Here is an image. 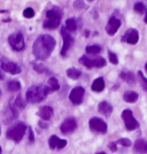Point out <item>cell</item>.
I'll return each mask as SVG.
<instances>
[{"instance_id": "42", "label": "cell", "mask_w": 147, "mask_h": 154, "mask_svg": "<svg viewBox=\"0 0 147 154\" xmlns=\"http://www.w3.org/2000/svg\"><path fill=\"white\" fill-rule=\"evenodd\" d=\"M0 96H1V91H0Z\"/></svg>"}, {"instance_id": "19", "label": "cell", "mask_w": 147, "mask_h": 154, "mask_svg": "<svg viewBox=\"0 0 147 154\" xmlns=\"http://www.w3.org/2000/svg\"><path fill=\"white\" fill-rule=\"evenodd\" d=\"M91 89L94 92H101V91H103V89H105V81H103V77H98L96 79H94V82L92 83Z\"/></svg>"}, {"instance_id": "8", "label": "cell", "mask_w": 147, "mask_h": 154, "mask_svg": "<svg viewBox=\"0 0 147 154\" xmlns=\"http://www.w3.org/2000/svg\"><path fill=\"white\" fill-rule=\"evenodd\" d=\"M122 120H123L125 129L128 131H133L139 127V123L133 117V114L130 109H125V110L122 112Z\"/></svg>"}, {"instance_id": "34", "label": "cell", "mask_w": 147, "mask_h": 154, "mask_svg": "<svg viewBox=\"0 0 147 154\" xmlns=\"http://www.w3.org/2000/svg\"><path fill=\"white\" fill-rule=\"evenodd\" d=\"M108 147H109V149H110L112 152H116V151H117V145H116L115 141H113V143H109Z\"/></svg>"}, {"instance_id": "24", "label": "cell", "mask_w": 147, "mask_h": 154, "mask_svg": "<svg viewBox=\"0 0 147 154\" xmlns=\"http://www.w3.org/2000/svg\"><path fill=\"white\" fill-rule=\"evenodd\" d=\"M82 75V71L76 69V68H69L67 70V76L71 78V79H78Z\"/></svg>"}, {"instance_id": "30", "label": "cell", "mask_w": 147, "mask_h": 154, "mask_svg": "<svg viewBox=\"0 0 147 154\" xmlns=\"http://www.w3.org/2000/svg\"><path fill=\"white\" fill-rule=\"evenodd\" d=\"M115 143H116V145H122V146H124V147L131 146V140L128 139V138H121V139L116 140Z\"/></svg>"}, {"instance_id": "15", "label": "cell", "mask_w": 147, "mask_h": 154, "mask_svg": "<svg viewBox=\"0 0 147 154\" xmlns=\"http://www.w3.org/2000/svg\"><path fill=\"white\" fill-rule=\"evenodd\" d=\"M53 113H54V110H53L52 107H50V106H43V107L39 108L37 115H38L41 120L47 121V120H50L52 116H53Z\"/></svg>"}, {"instance_id": "1", "label": "cell", "mask_w": 147, "mask_h": 154, "mask_svg": "<svg viewBox=\"0 0 147 154\" xmlns=\"http://www.w3.org/2000/svg\"><path fill=\"white\" fill-rule=\"evenodd\" d=\"M55 45L57 42L51 35H41L33 43L32 47L33 55L38 60H46L52 54Z\"/></svg>"}, {"instance_id": "6", "label": "cell", "mask_w": 147, "mask_h": 154, "mask_svg": "<svg viewBox=\"0 0 147 154\" xmlns=\"http://www.w3.org/2000/svg\"><path fill=\"white\" fill-rule=\"evenodd\" d=\"M61 36L63 38V45H62V48H61V57H67L68 51L72 47L75 40H74V37L71 36L70 32L66 29V26L61 28Z\"/></svg>"}, {"instance_id": "33", "label": "cell", "mask_w": 147, "mask_h": 154, "mask_svg": "<svg viewBox=\"0 0 147 154\" xmlns=\"http://www.w3.org/2000/svg\"><path fill=\"white\" fill-rule=\"evenodd\" d=\"M108 58H109V61H110V63L113 64H117L118 63V59H117V55H116L115 53H113V52H108Z\"/></svg>"}, {"instance_id": "17", "label": "cell", "mask_w": 147, "mask_h": 154, "mask_svg": "<svg viewBox=\"0 0 147 154\" xmlns=\"http://www.w3.org/2000/svg\"><path fill=\"white\" fill-rule=\"evenodd\" d=\"M98 110L105 116H109L113 113V107L107 101H101V103L98 105Z\"/></svg>"}, {"instance_id": "37", "label": "cell", "mask_w": 147, "mask_h": 154, "mask_svg": "<svg viewBox=\"0 0 147 154\" xmlns=\"http://www.w3.org/2000/svg\"><path fill=\"white\" fill-rule=\"evenodd\" d=\"M144 21H145V23L147 24V11H146V13H145V19H144Z\"/></svg>"}, {"instance_id": "20", "label": "cell", "mask_w": 147, "mask_h": 154, "mask_svg": "<svg viewBox=\"0 0 147 154\" xmlns=\"http://www.w3.org/2000/svg\"><path fill=\"white\" fill-rule=\"evenodd\" d=\"M123 99H124L125 103H133L138 100V93L134 92V91H127V92H124V94H123Z\"/></svg>"}, {"instance_id": "28", "label": "cell", "mask_w": 147, "mask_h": 154, "mask_svg": "<svg viewBox=\"0 0 147 154\" xmlns=\"http://www.w3.org/2000/svg\"><path fill=\"white\" fill-rule=\"evenodd\" d=\"M133 11L138 14H144L146 13V7L142 2H136L133 6Z\"/></svg>"}, {"instance_id": "26", "label": "cell", "mask_w": 147, "mask_h": 154, "mask_svg": "<svg viewBox=\"0 0 147 154\" xmlns=\"http://www.w3.org/2000/svg\"><path fill=\"white\" fill-rule=\"evenodd\" d=\"M7 89L11 91V92H16L21 89V84L17 81H11L7 84Z\"/></svg>"}, {"instance_id": "22", "label": "cell", "mask_w": 147, "mask_h": 154, "mask_svg": "<svg viewBox=\"0 0 147 154\" xmlns=\"http://www.w3.org/2000/svg\"><path fill=\"white\" fill-rule=\"evenodd\" d=\"M66 29L69 32H75L77 30L76 19H68L66 21Z\"/></svg>"}, {"instance_id": "4", "label": "cell", "mask_w": 147, "mask_h": 154, "mask_svg": "<svg viewBox=\"0 0 147 154\" xmlns=\"http://www.w3.org/2000/svg\"><path fill=\"white\" fill-rule=\"evenodd\" d=\"M26 125L24 123L17 122L8 128V130H7L6 132V137L8 139L15 141V143H20V141L22 140L24 134H26Z\"/></svg>"}, {"instance_id": "31", "label": "cell", "mask_w": 147, "mask_h": 154, "mask_svg": "<svg viewBox=\"0 0 147 154\" xmlns=\"http://www.w3.org/2000/svg\"><path fill=\"white\" fill-rule=\"evenodd\" d=\"M14 106H15V107H19V108H24V107H26V103L23 101L22 97L17 96V98H16L15 101H14Z\"/></svg>"}, {"instance_id": "38", "label": "cell", "mask_w": 147, "mask_h": 154, "mask_svg": "<svg viewBox=\"0 0 147 154\" xmlns=\"http://www.w3.org/2000/svg\"><path fill=\"white\" fill-rule=\"evenodd\" d=\"M0 79H4V75H2V72L0 71Z\"/></svg>"}, {"instance_id": "36", "label": "cell", "mask_w": 147, "mask_h": 154, "mask_svg": "<svg viewBox=\"0 0 147 154\" xmlns=\"http://www.w3.org/2000/svg\"><path fill=\"white\" fill-rule=\"evenodd\" d=\"M39 125L41 128H47V124H44V122H39Z\"/></svg>"}, {"instance_id": "21", "label": "cell", "mask_w": 147, "mask_h": 154, "mask_svg": "<svg viewBox=\"0 0 147 154\" xmlns=\"http://www.w3.org/2000/svg\"><path fill=\"white\" fill-rule=\"evenodd\" d=\"M47 86L50 88L51 92H54V91H58L60 89V84H59V81L55 78V77H50L48 79V83H47Z\"/></svg>"}, {"instance_id": "5", "label": "cell", "mask_w": 147, "mask_h": 154, "mask_svg": "<svg viewBox=\"0 0 147 154\" xmlns=\"http://www.w3.org/2000/svg\"><path fill=\"white\" fill-rule=\"evenodd\" d=\"M8 43H9L11 47L16 52L23 51L24 47H26V44H24V37H23V33H22L21 31L12 33V35L8 37Z\"/></svg>"}, {"instance_id": "29", "label": "cell", "mask_w": 147, "mask_h": 154, "mask_svg": "<svg viewBox=\"0 0 147 154\" xmlns=\"http://www.w3.org/2000/svg\"><path fill=\"white\" fill-rule=\"evenodd\" d=\"M138 78H139V81H140V84H141V86H142V89L147 92V78L142 75L141 71H138Z\"/></svg>"}, {"instance_id": "39", "label": "cell", "mask_w": 147, "mask_h": 154, "mask_svg": "<svg viewBox=\"0 0 147 154\" xmlns=\"http://www.w3.org/2000/svg\"><path fill=\"white\" fill-rule=\"evenodd\" d=\"M96 154H106L105 152H99V153H96Z\"/></svg>"}, {"instance_id": "7", "label": "cell", "mask_w": 147, "mask_h": 154, "mask_svg": "<svg viewBox=\"0 0 147 154\" xmlns=\"http://www.w3.org/2000/svg\"><path fill=\"white\" fill-rule=\"evenodd\" d=\"M79 63L83 64L84 67H86L87 69H92V68H101L106 66V60L103 58H87V57H81L79 58Z\"/></svg>"}, {"instance_id": "16", "label": "cell", "mask_w": 147, "mask_h": 154, "mask_svg": "<svg viewBox=\"0 0 147 154\" xmlns=\"http://www.w3.org/2000/svg\"><path fill=\"white\" fill-rule=\"evenodd\" d=\"M133 149L136 153H140V154L147 153V140L137 139V140L134 141Z\"/></svg>"}, {"instance_id": "11", "label": "cell", "mask_w": 147, "mask_h": 154, "mask_svg": "<svg viewBox=\"0 0 147 154\" xmlns=\"http://www.w3.org/2000/svg\"><path fill=\"white\" fill-rule=\"evenodd\" d=\"M84 94H85V90L82 86H76L70 91L69 93V100L74 105H81L83 103Z\"/></svg>"}, {"instance_id": "35", "label": "cell", "mask_w": 147, "mask_h": 154, "mask_svg": "<svg viewBox=\"0 0 147 154\" xmlns=\"http://www.w3.org/2000/svg\"><path fill=\"white\" fill-rule=\"evenodd\" d=\"M35 140V137H33V131H32L31 128H29V141L30 143H33Z\"/></svg>"}, {"instance_id": "41", "label": "cell", "mask_w": 147, "mask_h": 154, "mask_svg": "<svg viewBox=\"0 0 147 154\" xmlns=\"http://www.w3.org/2000/svg\"><path fill=\"white\" fill-rule=\"evenodd\" d=\"M0 154H1V147H0Z\"/></svg>"}, {"instance_id": "2", "label": "cell", "mask_w": 147, "mask_h": 154, "mask_svg": "<svg viewBox=\"0 0 147 154\" xmlns=\"http://www.w3.org/2000/svg\"><path fill=\"white\" fill-rule=\"evenodd\" d=\"M50 92H51V90L47 85H45V86H31L29 90L26 91V101L30 103H40L47 97V94Z\"/></svg>"}, {"instance_id": "13", "label": "cell", "mask_w": 147, "mask_h": 154, "mask_svg": "<svg viewBox=\"0 0 147 154\" xmlns=\"http://www.w3.org/2000/svg\"><path fill=\"white\" fill-rule=\"evenodd\" d=\"M120 26H121V20L116 19V17H110L108 20V22H107V24H106V32H107V35L108 36H114L117 30L120 29Z\"/></svg>"}, {"instance_id": "40", "label": "cell", "mask_w": 147, "mask_h": 154, "mask_svg": "<svg viewBox=\"0 0 147 154\" xmlns=\"http://www.w3.org/2000/svg\"><path fill=\"white\" fill-rule=\"evenodd\" d=\"M145 69H146V71H147V62L145 63Z\"/></svg>"}, {"instance_id": "3", "label": "cell", "mask_w": 147, "mask_h": 154, "mask_svg": "<svg viewBox=\"0 0 147 154\" xmlns=\"http://www.w3.org/2000/svg\"><path fill=\"white\" fill-rule=\"evenodd\" d=\"M61 19H62V11L59 7H53L50 11H47L46 19L44 21L43 26L45 29H48V30L57 29L60 26Z\"/></svg>"}, {"instance_id": "10", "label": "cell", "mask_w": 147, "mask_h": 154, "mask_svg": "<svg viewBox=\"0 0 147 154\" xmlns=\"http://www.w3.org/2000/svg\"><path fill=\"white\" fill-rule=\"evenodd\" d=\"M0 63H1V69L2 70L6 71V72H9L12 75H17V74H20L22 71V69H21V67H20L19 64H16L13 61H9L6 58L1 59Z\"/></svg>"}, {"instance_id": "9", "label": "cell", "mask_w": 147, "mask_h": 154, "mask_svg": "<svg viewBox=\"0 0 147 154\" xmlns=\"http://www.w3.org/2000/svg\"><path fill=\"white\" fill-rule=\"evenodd\" d=\"M89 127L92 131L96 134H107V123L99 117H92L89 121Z\"/></svg>"}, {"instance_id": "32", "label": "cell", "mask_w": 147, "mask_h": 154, "mask_svg": "<svg viewBox=\"0 0 147 154\" xmlns=\"http://www.w3.org/2000/svg\"><path fill=\"white\" fill-rule=\"evenodd\" d=\"M23 16L26 17V19H31V17L35 16V11L32 8H26L23 11Z\"/></svg>"}, {"instance_id": "14", "label": "cell", "mask_w": 147, "mask_h": 154, "mask_svg": "<svg viewBox=\"0 0 147 154\" xmlns=\"http://www.w3.org/2000/svg\"><path fill=\"white\" fill-rule=\"evenodd\" d=\"M139 40V33L136 29H129L125 31V33L123 35L122 37V42H125L128 44H131V45H134L137 44Z\"/></svg>"}, {"instance_id": "27", "label": "cell", "mask_w": 147, "mask_h": 154, "mask_svg": "<svg viewBox=\"0 0 147 154\" xmlns=\"http://www.w3.org/2000/svg\"><path fill=\"white\" fill-rule=\"evenodd\" d=\"M32 67L33 69L37 71V72H40V74H45V72H48L47 68L43 66L41 63H38V62H32Z\"/></svg>"}, {"instance_id": "25", "label": "cell", "mask_w": 147, "mask_h": 154, "mask_svg": "<svg viewBox=\"0 0 147 154\" xmlns=\"http://www.w3.org/2000/svg\"><path fill=\"white\" fill-rule=\"evenodd\" d=\"M60 138L58 136H52L51 138L48 139V145L52 149H58L59 148V144H60Z\"/></svg>"}, {"instance_id": "23", "label": "cell", "mask_w": 147, "mask_h": 154, "mask_svg": "<svg viewBox=\"0 0 147 154\" xmlns=\"http://www.w3.org/2000/svg\"><path fill=\"white\" fill-rule=\"evenodd\" d=\"M85 51L87 54H91V55H98L99 53H101V47L98 45H90V46H86V48H85Z\"/></svg>"}, {"instance_id": "12", "label": "cell", "mask_w": 147, "mask_h": 154, "mask_svg": "<svg viewBox=\"0 0 147 154\" xmlns=\"http://www.w3.org/2000/svg\"><path fill=\"white\" fill-rule=\"evenodd\" d=\"M76 129H77V121H76V119H74V117H68V119H66L63 122H62V124H61V127H60V130H61V132H62L63 135L71 134V132H74Z\"/></svg>"}, {"instance_id": "18", "label": "cell", "mask_w": 147, "mask_h": 154, "mask_svg": "<svg viewBox=\"0 0 147 154\" xmlns=\"http://www.w3.org/2000/svg\"><path fill=\"white\" fill-rule=\"evenodd\" d=\"M120 77L128 84H134L137 82V77L132 71H122L120 74Z\"/></svg>"}]
</instances>
